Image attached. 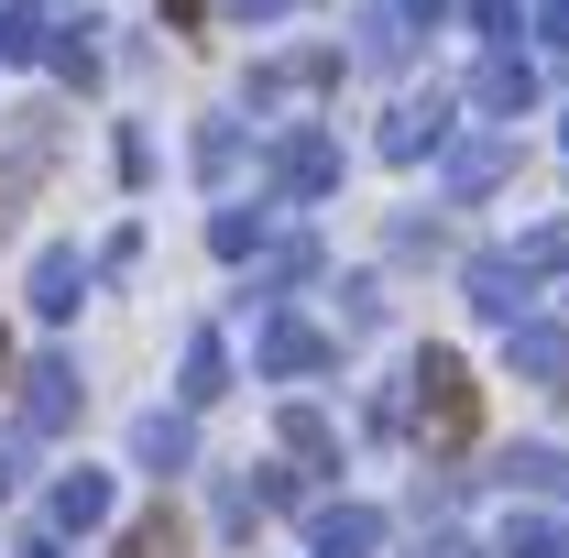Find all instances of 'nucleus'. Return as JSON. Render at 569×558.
<instances>
[{
    "label": "nucleus",
    "mask_w": 569,
    "mask_h": 558,
    "mask_svg": "<svg viewBox=\"0 0 569 558\" xmlns=\"http://www.w3.org/2000/svg\"><path fill=\"white\" fill-rule=\"evenodd\" d=\"M417 406H427V427L460 449L471 438V372H460V350H427L417 361Z\"/></svg>",
    "instance_id": "1"
},
{
    "label": "nucleus",
    "mask_w": 569,
    "mask_h": 558,
    "mask_svg": "<svg viewBox=\"0 0 569 558\" xmlns=\"http://www.w3.org/2000/svg\"><path fill=\"white\" fill-rule=\"evenodd\" d=\"M503 350H515V372H526V383H548V395L569 383V329H559V318H515Z\"/></svg>",
    "instance_id": "2"
},
{
    "label": "nucleus",
    "mask_w": 569,
    "mask_h": 558,
    "mask_svg": "<svg viewBox=\"0 0 569 558\" xmlns=\"http://www.w3.org/2000/svg\"><path fill=\"white\" fill-rule=\"evenodd\" d=\"M449 142V99L427 88V99H406L395 121H383V165H417V153H438Z\"/></svg>",
    "instance_id": "3"
},
{
    "label": "nucleus",
    "mask_w": 569,
    "mask_h": 558,
    "mask_svg": "<svg viewBox=\"0 0 569 558\" xmlns=\"http://www.w3.org/2000/svg\"><path fill=\"white\" fill-rule=\"evenodd\" d=\"M307 548L318 558H383V515H372V504H329V515L307 526Z\"/></svg>",
    "instance_id": "4"
},
{
    "label": "nucleus",
    "mask_w": 569,
    "mask_h": 558,
    "mask_svg": "<svg viewBox=\"0 0 569 558\" xmlns=\"http://www.w3.org/2000/svg\"><path fill=\"white\" fill-rule=\"evenodd\" d=\"M471 307H482L493 329H515V318H526V263H503V252H482V263H471Z\"/></svg>",
    "instance_id": "5"
},
{
    "label": "nucleus",
    "mask_w": 569,
    "mask_h": 558,
    "mask_svg": "<svg viewBox=\"0 0 569 558\" xmlns=\"http://www.w3.org/2000/svg\"><path fill=\"white\" fill-rule=\"evenodd\" d=\"M329 176H340V153H329V142H318V132H296V142H274V187H284V198H318V187H329Z\"/></svg>",
    "instance_id": "6"
},
{
    "label": "nucleus",
    "mask_w": 569,
    "mask_h": 558,
    "mask_svg": "<svg viewBox=\"0 0 569 558\" xmlns=\"http://www.w3.org/2000/svg\"><path fill=\"white\" fill-rule=\"evenodd\" d=\"M318 361H329V340H318V329H296V318H263V372H284V383H296V372H318Z\"/></svg>",
    "instance_id": "7"
},
{
    "label": "nucleus",
    "mask_w": 569,
    "mask_h": 558,
    "mask_svg": "<svg viewBox=\"0 0 569 558\" xmlns=\"http://www.w3.org/2000/svg\"><path fill=\"white\" fill-rule=\"evenodd\" d=\"M503 558H569V526L559 515H515L503 526Z\"/></svg>",
    "instance_id": "8"
},
{
    "label": "nucleus",
    "mask_w": 569,
    "mask_h": 558,
    "mask_svg": "<svg viewBox=\"0 0 569 558\" xmlns=\"http://www.w3.org/2000/svg\"><path fill=\"white\" fill-rule=\"evenodd\" d=\"M99 515H110V482L99 471H67L56 482V526H99Z\"/></svg>",
    "instance_id": "9"
},
{
    "label": "nucleus",
    "mask_w": 569,
    "mask_h": 558,
    "mask_svg": "<svg viewBox=\"0 0 569 558\" xmlns=\"http://www.w3.org/2000/svg\"><path fill=\"white\" fill-rule=\"evenodd\" d=\"M503 482H526V492H569V460H559V449H503Z\"/></svg>",
    "instance_id": "10"
},
{
    "label": "nucleus",
    "mask_w": 569,
    "mask_h": 558,
    "mask_svg": "<svg viewBox=\"0 0 569 558\" xmlns=\"http://www.w3.org/2000/svg\"><path fill=\"white\" fill-rule=\"evenodd\" d=\"M471 99H482L493 121H503V110H526V67H515V56H493V67L471 77Z\"/></svg>",
    "instance_id": "11"
},
{
    "label": "nucleus",
    "mask_w": 569,
    "mask_h": 558,
    "mask_svg": "<svg viewBox=\"0 0 569 558\" xmlns=\"http://www.w3.org/2000/svg\"><path fill=\"white\" fill-rule=\"evenodd\" d=\"M493 176H503V142H460V153H449V187H460V198H482Z\"/></svg>",
    "instance_id": "12"
},
{
    "label": "nucleus",
    "mask_w": 569,
    "mask_h": 558,
    "mask_svg": "<svg viewBox=\"0 0 569 558\" xmlns=\"http://www.w3.org/2000/svg\"><path fill=\"white\" fill-rule=\"evenodd\" d=\"M132 449L153 460V471H187V427H176V417H142V427H132Z\"/></svg>",
    "instance_id": "13"
},
{
    "label": "nucleus",
    "mask_w": 569,
    "mask_h": 558,
    "mask_svg": "<svg viewBox=\"0 0 569 558\" xmlns=\"http://www.w3.org/2000/svg\"><path fill=\"white\" fill-rule=\"evenodd\" d=\"M219 383H230V350H219V340H198V350H187V406H209Z\"/></svg>",
    "instance_id": "14"
},
{
    "label": "nucleus",
    "mask_w": 569,
    "mask_h": 558,
    "mask_svg": "<svg viewBox=\"0 0 569 558\" xmlns=\"http://www.w3.org/2000/svg\"><path fill=\"white\" fill-rule=\"evenodd\" d=\"M187 548V526H176V515H142L132 537H121V558H176Z\"/></svg>",
    "instance_id": "15"
},
{
    "label": "nucleus",
    "mask_w": 569,
    "mask_h": 558,
    "mask_svg": "<svg viewBox=\"0 0 569 558\" xmlns=\"http://www.w3.org/2000/svg\"><path fill=\"white\" fill-rule=\"evenodd\" d=\"M471 22H482V33L503 44V33H515V0H471Z\"/></svg>",
    "instance_id": "16"
},
{
    "label": "nucleus",
    "mask_w": 569,
    "mask_h": 558,
    "mask_svg": "<svg viewBox=\"0 0 569 558\" xmlns=\"http://www.w3.org/2000/svg\"><path fill=\"white\" fill-rule=\"evenodd\" d=\"M548 44H569V0H548Z\"/></svg>",
    "instance_id": "17"
},
{
    "label": "nucleus",
    "mask_w": 569,
    "mask_h": 558,
    "mask_svg": "<svg viewBox=\"0 0 569 558\" xmlns=\"http://www.w3.org/2000/svg\"><path fill=\"white\" fill-rule=\"evenodd\" d=\"M438 11H449V0H406V22H438Z\"/></svg>",
    "instance_id": "18"
},
{
    "label": "nucleus",
    "mask_w": 569,
    "mask_h": 558,
    "mask_svg": "<svg viewBox=\"0 0 569 558\" xmlns=\"http://www.w3.org/2000/svg\"><path fill=\"white\" fill-rule=\"evenodd\" d=\"M241 11H307V0H241Z\"/></svg>",
    "instance_id": "19"
},
{
    "label": "nucleus",
    "mask_w": 569,
    "mask_h": 558,
    "mask_svg": "<svg viewBox=\"0 0 569 558\" xmlns=\"http://www.w3.org/2000/svg\"><path fill=\"white\" fill-rule=\"evenodd\" d=\"M559 142H569V132H559Z\"/></svg>",
    "instance_id": "20"
}]
</instances>
